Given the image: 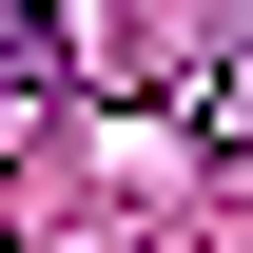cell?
Here are the masks:
<instances>
[{"label": "cell", "mask_w": 253, "mask_h": 253, "mask_svg": "<svg viewBox=\"0 0 253 253\" xmlns=\"http://www.w3.org/2000/svg\"><path fill=\"white\" fill-rule=\"evenodd\" d=\"M78 78V39H59V0H0V97H59Z\"/></svg>", "instance_id": "6da1fadb"}]
</instances>
